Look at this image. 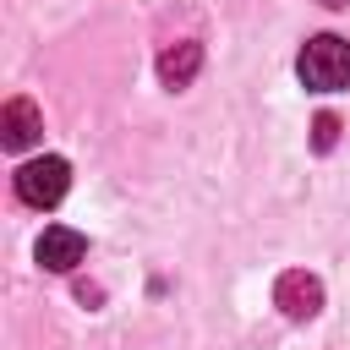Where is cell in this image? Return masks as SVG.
Returning a JSON list of instances; mask_svg holds the SVG:
<instances>
[{
    "label": "cell",
    "mask_w": 350,
    "mask_h": 350,
    "mask_svg": "<svg viewBox=\"0 0 350 350\" xmlns=\"http://www.w3.org/2000/svg\"><path fill=\"white\" fill-rule=\"evenodd\" d=\"M197 71H202V44L197 38H180V44H170L159 55V82L164 88H186Z\"/></svg>",
    "instance_id": "8992f818"
},
{
    "label": "cell",
    "mask_w": 350,
    "mask_h": 350,
    "mask_svg": "<svg viewBox=\"0 0 350 350\" xmlns=\"http://www.w3.org/2000/svg\"><path fill=\"white\" fill-rule=\"evenodd\" d=\"M295 77H301V88H312V93H339V88H350V44H345L339 33L306 38L301 55H295Z\"/></svg>",
    "instance_id": "6da1fadb"
},
{
    "label": "cell",
    "mask_w": 350,
    "mask_h": 350,
    "mask_svg": "<svg viewBox=\"0 0 350 350\" xmlns=\"http://www.w3.org/2000/svg\"><path fill=\"white\" fill-rule=\"evenodd\" d=\"M38 137H44L38 104H33V98H5V109H0V142H5L11 153H22V148H33Z\"/></svg>",
    "instance_id": "277c9868"
},
{
    "label": "cell",
    "mask_w": 350,
    "mask_h": 350,
    "mask_svg": "<svg viewBox=\"0 0 350 350\" xmlns=\"http://www.w3.org/2000/svg\"><path fill=\"white\" fill-rule=\"evenodd\" d=\"M66 186H71V164H66L60 153L27 159V164L16 170V197H22L27 208H55V202L66 197Z\"/></svg>",
    "instance_id": "7a4b0ae2"
},
{
    "label": "cell",
    "mask_w": 350,
    "mask_h": 350,
    "mask_svg": "<svg viewBox=\"0 0 350 350\" xmlns=\"http://www.w3.org/2000/svg\"><path fill=\"white\" fill-rule=\"evenodd\" d=\"M33 252H38V262H44L49 273H71V268L88 257V241H82L77 230H66V224H49Z\"/></svg>",
    "instance_id": "5b68a950"
},
{
    "label": "cell",
    "mask_w": 350,
    "mask_h": 350,
    "mask_svg": "<svg viewBox=\"0 0 350 350\" xmlns=\"http://www.w3.org/2000/svg\"><path fill=\"white\" fill-rule=\"evenodd\" d=\"M323 5H350V0H323Z\"/></svg>",
    "instance_id": "ba28073f"
},
{
    "label": "cell",
    "mask_w": 350,
    "mask_h": 350,
    "mask_svg": "<svg viewBox=\"0 0 350 350\" xmlns=\"http://www.w3.org/2000/svg\"><path fill=\"white\" fill-rule=\"evenodd\" d=\"M334 142H339V115H328V109H323V115L312 120V148H317V153H328Z\"/></svg>",
    "instance_id": "52a82bcc"
},
{
    "label": "cell",
    "mask_w": 350,
    "mask_h": 350,
    "mask_svg": "<svg viewBox=\"0 0 350 350\" xmlns=\"http://www.w3.org/2000/svg\"><path fill=\"white\" fill-rule=\"evenodd\" d=\"M273 301H279V312H284V317L306 323V317H317V312H323V279H317V273H306V268H290V273H279Z\"/></svg>",
    "instance_id": "3957f363"
}]
</instances>
